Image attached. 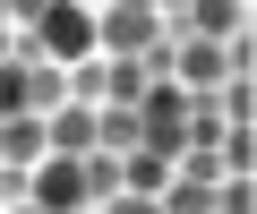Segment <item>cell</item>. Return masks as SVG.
<instances>
[{"label":"cell","instance_id":"1","mask_svg":"<svg viewBox=\"0 0 257 214\" xmlns=\"http://www.w3.org/2000/svg\"><path fill=\"white\" fill-rule=\"evenodd\" d=\"M52 43H69V52L86 43V26H77V9H52Z\"/></svg>","mask_w":257,"mask_h":214}]
</instances>
